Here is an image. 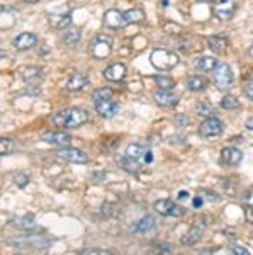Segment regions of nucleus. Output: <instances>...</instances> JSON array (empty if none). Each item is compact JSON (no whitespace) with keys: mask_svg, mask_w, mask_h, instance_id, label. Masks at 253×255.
I'll use <instances>...</instances> for the list:
<instances>
[{"mask_svg":"<svg viewBox=\"0 0 253 255\" xmlns=\"http://www.w3.org/2000/svg\"><path fill=\"white\" fill-rule=\"evenodd\" d=\"M88 121V113L80 108H68L51 116V123L60 129H75Z\"/></svg>","mask_w":253,"mask_h":255,"instance_id":"f257e3e1","label":"nucleus"},{"mask_svg":"<svg viewBox=\"0 0 253 255\" xmlns=\"http://www.w3.org/2000/svg\"><path fill=\"white\" fill-rule=\"evenodd\" d=\"M213 82L219 90H230L235 84L233 70L224 61H218V65L213 70Z\"/></svg>","mask_w":253,"mask_h":255,"instance_id":"f03ea898","label":"nucleus"},{"mask_svg":"<svg viewBox=\"0 0 253 255\" xmlns=\"http://www.w3.org/2000/svg\"><path fill=\"white\" fill-rule=\"evenodd\" d=\"M150 61L157 70H162V72H167V70H172L173 67L178 65V55H175L173 51H169V49H155V51L150 55Z\"/></svg>","mask_w":253,"mask_h":255,"instance_id":"7ed1b4c3","label":"nucleus"},{"mask_svg":"<svg viewBox=\"0 0 253 255\" xmlns=\"http://www.w3.org/2000/svg\"><path fill=\"white\" fill-rule=\"evenodd\" d=\"M155 211L162 216H170V218H180L185 215V209L180 204H177L172 199H160L155 203Z\"/></svg>","mask_w":253,"mask_h":255,"instance_id":"20e7f679","label":"nucleus"},{"mask_svg":"<svg viewBox=\"0 0 253 255\" xmlns=\"http://www.w3.org/2000/svg\"><path fill=\"white\" fill-rule=\"evenodd\" d=\"M55 155L58 158L65 160V162H70V163H87L88 162V155L85 153V151L79 150V148H70V146L58 148Z\"/></svg>","mask_w":253,"mask_h":255,"instance_id":"39448f33","label":"nucleus"},{"mask_svg":"<svg viewBox=\"0 0 253 255\" xmlns=\"http://www.w3.org/2000/svg\"><path fill=\"white\" fill-rule=\"evenodd\" d=\"M223 131H224V123L218 118H207L206 121L199 126V134L204 138L219 136Z\"/></svg>","mask_w":253,"mask_h":255,"instance_id":"423d86ee","label":"nucleus"},{"mask_svg":"<svg viewBox=\"0 0 253 255\" xmlns=\"http://www.w3.org/2000/svg\"><path fill=\"white\" fill-rule=\"evenodd\" d=\"M204 221H206V218H197V220L194 221L192 226L189 228V232L182 237L183 245H194L201 240L204 230H206V223H204Z\"/></svg>","mask_w":253,"mask_h":255,"instance_id":"0eeeda50","label":"nucleus"},{"mask_svg":"<svg viewBox=\"0 0 253 255\" xmlns=\"http://www.w3.org/2000/svg\"><path fill=\"white\" fill-rule=\"evenodd\" d=\"M93 106H95V111L97 114L105 119H111L117 114V111H119V104H117L116 101L111 97V99H100V101H95L93 102Z\"/></svg>","mask_w":253,"mask_h":255,"instance_id":"6e6552de","label":"nucleus"},{"mask_svg":"<svg viewBox=\"0 0 253 255\" xmlns=\"http://www.w3.org/2000/svg\"><path fill=\"white\" fill-rule=\"evenodd\" d=\"M213 12L219 20H230L236 12L235 0H219V2L214 5Z\"/></svg>","mask_w":253,"mask_h":255,"instance_id":"1a4fd4ad","label":"nucleus"},{"mask_svg":"<svg viewBox=\"0 0 253 255\" xmlns=\"http://www.w3.org/2000/svg\"><path fill=\"white\" fill-rule=\"evenodd\" d=\"M41 138H43V141L50 143V145H55L58 148L70 146V143H72V136L68 133H63V131H48V133H44Z\"/></svg>","mask_w":253,"mask_h":255,"instance_id":"9d476101","label":"nucleus"},{"mask_svg":"<svg viewBox=\"0 0 253 255\" xmlns=\"http://www.w3.org/2000/svg\"><path fill=\"white\" fill-rule=\"evenodd\" d=\"M88 84H90L88 75H85V73H82V72H77L68 77L65 87H67V90H70V92H80V90H84Z\"/></svg>","mask_w":253,"mask_h":255,"instance_id":"9b49d317","label":"nucleus"},{"mask_svg":"<svg viewBox=\"0 0 253 255\" xmlns=\"http://www.w3.org/2000/svg\"><path fill=\"white\" fill-rule=\"evenodd\" d=\"M36 43H38V36L34 34V32H20L19 36H15L14 41H12V44H14L15 49H19V51H26V49H31L32 46H36Z\"/></svg>","mask_w":253,"mask_h":255,"instance_id":"f8f14e48","label":"nucleus"},{"mask_svg":"<svg viewBox=\"0 0 253 255\" xmlns=\"http://www.w3.org/2000/svg\"><path fill=\"white\" fill-rule=\"evenodd\" d=\"M153 99L160 108H173L178 104V96L172 90H157Z\"/></svg>","mask_w":253,"mask_h":255,"instance_id":"ddd939ff","label":"nucleus"},{"mask_svg":"<svg viewBox=\"0 0 253 255\" xmlns=\"http://www.w3.org/2000/svg\"><path fill=\"white\" fill-rule=\"evenodd\" d=\"M104 26L109 27V29H121V27H124L126 22L122 12L117 9H109L104 14Z\"/></svg>","mask_w":253,"mask_h":255,"instance_id":"4468645a","label":"nucleus"},{"mask_svg":"<svg viewBox=\"0 0 253 255\" xmlns=\"http://www.w3.org/2000/svg\"><path fill=\"white\" fill-rule=\"evenodd\" d=\"M243 160V151L236 146H228V148H223L221 151V163L224 165H238L240 162Z\"/></svg>","mask_w":253,"mask_h":255,"instance_id":"2eb2a0df","label":"nucleus"},{"mask_svg":"<svg viewBox=\"0 0 253 255\" xmlns=\"http://www.w3.org/2000/svg\"><path fill=\"white\" fill-rule=\"evenodd\" d=\"M128 73V68L122 63H112L104 70V79L107 82H121Z\"/></svg>","mask_w":253,"mask_h":255,"instance_id":"dca6fc26","label":"nucleus"},{"mask_svg":"<svg viewBox=\"0 0 253 255\" xmlns=\"http://www.w3.org/2000/svg\"><path fill=\"white\" fill-rule=\"evenodd\" d=\"M90 49H92V55L95 56V58H105V56H109V53L112 51V46H111V41L107 38L99 36V38L92 43Z\"/></svg>","mask_w":253,"mask_h":255,"instance_id":"f3484780","label":"nucleus"},{"mask_svg":"<svg viewBox=\"0 0 253 255\" xmlns=\"http://www.w3.org/2000/svg\"><path fill=\"white\" fill-rule=\"evenodd\" d=\"M48 22L53 29H68L72 26V15L70 14H51L48 15Z\"/></svg>","mask_w":253,"mask_h":255,"instance_id":"a211bd4d","label":"nucleus"},{"mask_svg":"<svg viewBox=\"0 0 253 255\" xmlns=\"http://www.w3.org/2000/svg\"><path fill=\"white\" fill-rule=\"evenodd\" d=\"M20 77H22V80L27 82V84H34V82L43 80L44 73H43V68H39V67H24V68H20Z\"/></svg>","mask_w":253,"mask_h":255,"instance_id":"6ab92c4d","label":"nucleus"},{"mask_svg":"<svg viewBox=\"0 0 253 255\" xmlns=\"http://www.w3.org/2000/svg\"><path fill=\"white\" fill-rule=\"evenodd\" d=\"M155 226H157V220H155L152 215H146L133 225V232L134 233H148V232H152Z\"/></svg>","mask_w":253,"mask_h":255,"instance_id":"aec40b11","label":"nucleus"},{"mask_svg":"<svg viewBox=\"0 0 253 255\" xmlns=\"http://www.w3.org/2000/svg\"><path fill=\"white\" fill-rule=\"evenodd\" d=\"M216 65H218V60L213 56H199L194 60V68L201 70V72H213Z\"/></svg>","mask_w":253,"mask_h":255,"instance_id":"412c9836","label":"nucleus"},{"mask_svg":"<svg viewBox=\"0 0 253 255\" xmlns=\"http://www.w3.org/2000/svg\"><path fill=\"white\" fill-rule=\"evenodd\" d=\"M148 146L146 145H141V143H133V145H129L126 148V157L133 158V160H143L146 153H148Z\"/></svg>","mask_w":253,"mask_h":255,"instance_id":"4be33fe9","label":"nucleus"},{"mask_svg":"<svg viewBox=\"0 0 253 255\" xmlns=\"http://www.w3.org/2000/svg\"><path fill=\"white\" fill-rule=\"evenodd\" d=\"M117 163L121 165V168H124L126 172H129V174H138L140 172V160H133V158H129V157H119L117 158Z\"/></svg>","mask_w":253,"mask_h":255,"instance_id":"5701e85b","label":"nucleus"},{"mask_svg":"<svg viewBox=\"0 0 253 255\" xmlns=\"http://www.w3.org/2000/svg\"><path fill=\"white\" fill-rule=\"evenodd\" d=\"M207 46H209L216 53H224L228 48V39L224 36H211L207 39Z\"/></svg>","mask_w":253,"mask_h":255,"instance_id":"b1692460","label":"nucleus"},{"mask_svg":"<svg viewBox=\"0 0 253 255\" xmlns=\"http://www.w3.org/2000/svg\"><path fill=\"white\" fill-rule=\"evenodd\" d=\"M122 15H124L126 26H128V24H138V22H141V20L145 19V12H143L141 9H138V7L122 12Z\"/></svg>","mask_w":253,"mask_h":255,"instance_id":"393cba45","label":"nucleus"},{"mask_svg":"<svg viewBox=\"0 0 253 255\" xmlns=\"http://www.w3.org/2000/svg\"><path fill=\"white\" fill-rule=\"evenodd\" d=\"M17 150V143L14 138L9 136H0V157L2 155H10Z\"/></svg>","mask_w":253,"mask_h":255,"instance_id":"a878e982","label":"nucleus"},{"mask_svg":"<svg viewBox=\"0 0 253 255\" xmlns=\"http://www.w3.org/2000/svg\"><path fill=\"white\" fill-rule=\"evenodd\" d=\"M82 38V32L79 27H68V29H65L63 32V41L65 44H68V46H73V44H77Z\"/></svg>","mask_w":253,"mask_h":255,"instance_id":"bb28decb","label":"nucleus"},{"mask_svg":"<svg viewBox=\"0 0 253 255\" xmlns=\"http://www.w3.org/2000/svg\"><path fill=\"white\" fill-rule=\"evenodd\" d=\"M206 85L207 80L201 75H190L187 79V87H189V90H192V92H199V90L206 89Z\"/></svg>","mask_w":253,"mask_h":255,"instance_id":"cd10ccee","label":"nucleus"},{"mask_svg":"<svg viewBox=\"0 0 253 255\" xmlns=\"http://www.w3.org/2000/svg\"><path fill=\"white\" fill-rule=\"evenodd\" d=\"M12 225L17 226L20 230H32L34 228V216L26 215L22 218H17V220H12Z\"/></svg>","mask_w":253,"mask_h":255,"instance_id":"c85d7f7f","label":"nucleus"},{"mask_svg":"<svg viewBox=\"0 0 253 255\" xmlns=\"http://www.w3.org/2000/svg\"><path fill=\"white\" fill-rule=\"evenodd\" d=\"M155 84H157L162 90H172L175 82L167 75H155Z\"/></svg>","mask_w":253,"mask_h":255,"instance_id":"c756f323","label":"nucleus"},{"mask_svg":"<svg viewBox=\"0 0 253 255\" xmlns=\"http://www.w3.org/2000/svg\"><path fill=\"white\" fill-rule=\"evenodd\" d=\"M195 111H197L199 116H204V118H214V108L209 104V102H199L197 108H195Z\"/></svg>","mask_w":253,"mask_h":255,"instance_id":"7c9ffc66","label":"nucleus"},{"mask_svg":"<svg viewBox=\"0 0 253 255\" xmlns=\"http://www.w3.org/2000/svg\"><path fill=\"white\" fill-rule=\"evenodd\" d=\"M240 106V101L235 96H224L221 101V108L223 109H236Z\"/></svg>","mask_w":253,"mask_h":255,"instance_id":"2f4dec72","label":"nucleus"},{"mask_svg":"<svg viewBox=\"0 0 253 255\" xmlns=\"http://www.w3.org/2000/svg\"><path fill=\"white\" fill-rule=\"evenodd\" d=\"M112 97V90L111 89H97L92 94V101H100V99H111Z\"/></svg>","mask_w":253,"mask_h":255,"instance_id":"473e14b6","label":"nucleus"},{"mask_svg":"<svg viewBox=\"0 0 253 255\" xmlns=\"http://www.w3.org/2000/svg\"><path fill=\"white\" fill-rule=\"evenodd\" d=\"M155 255H172L173 252V247L170 244H158L155 245Z\"/></svg>","mask_w":253,"mask_h":255,"instance_id":"72a5a7b5","label":"nucleus"},{"mask_svg":"<svg viewBox=\"0 0 253 255\" xmlns=\"http://www.w3.org/2000/svg\"><path fill=\"white\" fill-rule=\"evenodd\" d=\"M14 182L19 189H24L27 184L31 182V179H29V175H26V174H17L14 177Z\"/></svg>","mask_w":253,"mask_h":255,"instance_id":"f704fd0d","label":"nucleus"},{"mask_svg":"<svg viewBox=\"0 0 253 255\" xmlns=\"http://www.w3.org/2000/svg\"><path fill=\"white\" fill-rule=\"evenodd\" d=\"M230 250H231V254L233 255H252L250 254V250L248 249H245L243 245H238V244H233L230 247Z\"/></svg>","mask_w":253,"mask_h":255,"instance_id":"c9c22d12","label":"nucleus"},{"mask_svg":"<svg viewBox=\"0 0 253 255\" xmlns=\"http://www.w3.org/2000/svg\"><path fill=\"white\" fill-rule=\"evenodd\" d=\"M82 255H114L111 250H102V249H87L82 252Z\"/></svg>","mask_w":253,"mask_h":255,"instance_id":"e433bc0d","label":"nucleus"},{"mask_svg":"<svg viewBox=\"0 0 253 255\" xmlns=\"http://www.w3.org/2000/svg\"><path fill=\"white\" fill-rule=\"evenodd\" d=\"M243 92H245V96L250 99V101H253V79H252V80H248L247 84H245Z\"/></svg>","mask_w":253,"mask_h":255,"instance_id":"4c0bfd02","label":"nucleus"},{"mask_svg":"<svg viewBox=\"0 0 253 255\" xmlns=\"http://www.w3.org/2000/svg\"><path fill=\"white\" fill-rule=\"evenodd\" d=\"M165 29L169 32H172V34H180V32H182V27L178 26V24H173V22L165 24Z\"/></svg>","mask_w":253,"mask_h":255,"instance_id":"58836bf2","label":"nucleus"},{"mask_svg":"<svg viewBox=\"0 0 253 255\" xmlns=\"http://www.w3.org/2000/svg\"><path fill=\"white\" fill-rule=\"evenodd\" d=\"M245 204H247V206H250V208H253V189L245 194Z\"/></svg>","mask_w":253,"mask_h":255,"instance_id":"ea45409f","label":"nucleus"},{"mask_svg":"<svg viewBox=\"0 0 253 255\" xmlns=\"http://www.w3.org/2000/svg\"><path fill=\"white\" fill-rule=\"evenodd\" d=\"M202 203H204V199H202L201 196H195V199L192 201L194 208H201V206H202Z\"/></svg>","mask_w":253,"mask_h":255,"instance_id":"a19ab883","label":"nucleus"},{"mask_svg":"<svg viewBox=\"0 0 253 255\" xmlns=\"http://www.w3.org/2000/svg\"><path fill=\"white\" fill-rule=\"evenodd\" d=\"M143 160H145L146 163H150V162H152V160H153V157H152V151H148V153H146L145 157H143Z\"/></svg>","mask_w":253,"mask_h":255,"instance_id":"79ce46f5","label":"nucleus"},{"mask_svg":"<svg viewBox=\"0 0 253 255\" xmlns=\"http://www.w3.org/2000/svg\"><path fill=\"white\" fill-rule=\"evenodd\" d=\"M187 197H189V192H187V191H180V192H178V199H187Z\"/></svg>","mask_w":253,"mask_h":255,"instance_id":"37998d69","label":"nucleus"},{"mask_svg":"<svg viewBox=\"0 0 253 255\" xmlns=\"http://www.w3.org/2000/svg\"><path fill=\"white\" fill-rule=\"evenodd\" d=\"M247 129H250V131H253V118H250L247 121Z\"/></svg>","mask_w":253,"mask_h":255,"instance_id":"c03bdc74","label":"nucleus"},{"mask_svg":"<svg viewBox=\"0 0 253 255\" xmlns=\"http://www.w3.org/2000/svg\"><path fill=\"white\" fill-rule=\"evenodd\" d=\"M5 51H3V49H0V60H3V58H5Z\"/></svg>","mask_w":253,"mask_h":255,"instance_id":"a18cd8bd","label":"nucleus"},{"mask_svg":"<svg viewBox=\"0 0 253 255\" xmlns=\"http://www.w3.org/2000/svg\"><path fill=\"white\" fill-rule=\"evenodd\" d=\"M24 2H27V3H36V2H39V0H24Z\"/></svg>","mask_w":253,"mask_h":255,"instance_id":"49530a36","label":"nucleus"},{"mask_svg":"<svg viewBox=\"0 0 253 255\" xmlns=\"http://www.w3.org/2000/svg\"><path fill=\"white\" fill-rule=\"evenodd\" d=\"M250 56H252V58H253V44H252V46H250Z\"/></svg>","mask_w":253,"mask_h":255,"instance_id":"de8ad7c7","label":"nucleus"},{"mask_svg":"<svg viewBox=\"0 0 253 255\" xmlns=\"http://www.w3.org/2000/svg\"><path fill=\"white\" fill-rule=\"evenodd\" d=\"M201 2H213V0H201Z\"/></svg>","mask_w":253,"mask_h":255,"instance_id":"09e8293b","label":"nucleus"},{"mask_svg":"<svg viewBox=\"0 0 253 255\" xmlns=\"http://www.w3.org/2000/svg\"><path fill=\"white\" fill-rule=\"evenodd\" d=\"M14 255H24V254H14Z\"/></svg>","mask_w":253,"mask_h":255,"instance_id":"8fccbe9b","label":"nucleus"}]
</instances>
